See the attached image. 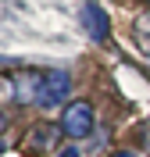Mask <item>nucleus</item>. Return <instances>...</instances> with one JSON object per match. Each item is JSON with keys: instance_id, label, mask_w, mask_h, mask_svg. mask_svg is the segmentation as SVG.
Returning a JSON list of instances; mask_svg holds the SVG:
<instances>
[{"instance_id": "nucleus-1", "label": "nucleus", "mask_w": 150, "mask_h": 157, "mask_svg": "<svg viewBox=\"0 0 150 157\" xmlns=\"http://www.w3.org/2000/svg\"><path fill=\"white\" fill-rule=\"evenodd\" d=\"M61 132L68 139H86L93 132V104L90 100H75L61 111Z\"/></svg>"}, {"instance_id": "nucleus-11", "label": "nucleus", "mask_w": 150, "mask_h": 157, "mask_svg": "<svg viewBox=\"0 0 150 157\" xmlns=\"http://www.w3.org/2000/svg\"><path fill=\"white\" fill-rule=\"evenodd\" d=\"M147 4H150V0H147Z\"/></svg>"}, {"instance_id": "nucleus-6", "label": "nucleus", "mask_w": 150, "mask_h": 157, "mask_svg": "<svg viewBox=\"0 0 150 157\" xmlns=\"http://www.w3.org/2000/svg\"><path fill=\"white\" fill-rule=\"evenodd\" d=\"M132 39H136V47H140L143 57H150V11L132 21Z\"/></svg>"}, {"instance_id": "nucleus-2", "label": "nucleus", "mask_w": 150, "mask_h": 157, "mask_svg": "<svg viewBox=\"0 0 150 157\" xmlns=\"http://www.w3.org/2000/svg\"><path fill=\"white\" fill-rule=\"evenodd\" d=\"M61 143V125H50V121H40L32 125L21 139V150L25 154H50V150Z\"/></svg>"}, {"instance_id": "nucleus-5", "label": "nucleus", "mask_w": 150, "mask_h": 157, "mask_svg": "<svg viewBox=\"0 0 150 157\" xmlns=\"http://www.w3.org/2000/svg\"><path fill=\"white\" fill-rule=\"evenodd\" d=\"M40 93H43V75H18L11 100L21 104V107H32V104H40Z\"/></svg>"}, {"instance_id": "nucleus-8", "label": "nucleus", "mask_w": 150, "mask_h": 157, "mask_svg": "<svg viewBox=\"0 0 150 157\" xmlns=\"http://www.w3.org/2000/svg\"><path fill=\"white\" fill-rule=\"evenodd\" d=\"M111 157H140V154H132V150H114Z\"/></svg>"}, {"instance_id": "nucleus-9", "label": "nucleus", "mask_w": 150, "mask_h": 157, "mask_svg": "<svg viewBox=\"0 0 150 157\" xmlns=\"http://www.w3.org/2000/svg\"><path fill=\"white\" fill-rule=\"evenodd\" d=\"M143 147H147V150H150V125H147V128H143Z\"/></svg>"}, {"instance_id": "nucleus-10", "label": "nucleus", "mask_w": 150, "mask_h": 157, "mask_svg": "<svg viewBox=\"0 0 150 157\" xmlns=\"http://www.w3.org/2000/svg\"><path fill=\"white\" fill-rule=\"evenodd\" d=\"M4 128H7V114H4V111H0V132H4Z\"/></svg>"}, {"instance_id": "nucleus-3", "label": "nucleus", "mask_w": 150, "mask_h": 157, "mask_svg": "<svg viewBox=\"0 0 150 157\" xmlns=\"http://www.w3.org/2000/svg\"><path fill=\"white\" fill-rule=\"evenodd\" d=\"M68 93H71V75L68 71H50V75H43L40 107H61V104H68Z\"/></svg>"}, {"instance_id": "nucleus-4", "label": "nucleus", "mask_w": 150, "mask_h": 157, "mask_svg": "<svg viewBox=\"0 0 150 157\" xmlns=\"http://www.w3.org/2000/svg\"><path fill=\"white\" fill-rule=\"evenodd\" d=\"M82 21H86V32H90L97 43H107V36H111L107 14H104V7H100L97 0H86V4H82Z\"/></svg>"}, {"instance_id": "nucleus-7", "label": "nucleus", "mask_w": 150, "mask_h": 157, "mask_svg": "<svg viewBox=\"0 0 150 157\" xmlns=\"http://www.w3.org/2000/svg\"><path fill=\"white\" fill-rule=\"evenodd\" d=\"M57 157H79V150H75V147H68V150H61Z\"/></svg>"}]
</instances>
